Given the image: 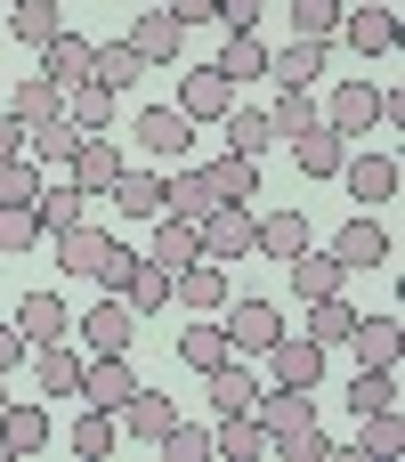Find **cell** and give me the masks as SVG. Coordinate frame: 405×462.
<instances>
[{"instance_id":"6da1fadb","label":"cell","mask_w":405,"mask_h":462,"mask_svg":"<svg viewBox=\"0 0 405 462\" xmlns=\"http://www.w3.org/2000/svg\"><path fill=\"white\" fill-rule=\"evenodd\" d=\"M219 333H227L235 357H268V341L284 333V317H276V300H219Z\"/></svg>"},{"instance_id":"7a4b0ae2","label":"cell","mask_w":405,"mask_h":462,"mask_svg":"<svg viewBox=\"0 0 405 462\" xmlns=\"http://www.w3.org/2000/svg\"><path fill=\"white\" fill-rule=\"evenodd\" d=\"M130 162H122V146L106 138V130H81V146H73V162H65V179L97 203V195H114V179H122Z\"/></svg>"},{"instance_id":"3957f363","label":"cell","mask_w":405,"mask_h":462,"mask_svg":"<svg viewBox=\"0 0 405 462\" xmlns=\"http://www.w3.org/2000/svg\"><path fill=\"white\" fill-rule=\"evenodd\" d=\"M252 227H260V219H252V203H211V211L195 219L203 260H219V268H227V260H244V252H252Z\"/></svg>"},{"instance_id":"277c9868","label":"cell","mask_w":405,"mask_h":462,"mask_svg":"<svg viewBox=\"0 0 405 462\" xmlns=\"http://www.w3.org/2000/svg\"><path fill=\"white\" fill-rule=\"evenodd\" d=\"M252 422L268 430V447L276 439H292V430H308L317 422V390H300V382H268L260 390V406H252Z\"/></svg>"},{"instance_id":"5b68a950","label":"cell","mask_w":405,"mask_h":462,"mask_svg":"<svg viewBox=\"0 0 405 462\" xmlns=\"http://www.w3.org/2000/svg\"><path fill=\"white\" fill-rule=\"evenodd\" d=\"M73 333L89 341V357H130V341H138V309L114 292V300H97V309H89Z\"/></svg>"},{"instance_id":"8992f818","label":"cell","mask_w":405,"mask_h":462,"mask_svg":"<svg viewBox=\"0 0 405 462\" xmlns=\"http://www.w3.org/2000/svg\"><path fill=\"white\" fill-rule=\"evenodd\" d=\"M227 106H235V81H227L219 65H187V73H179V114H187V122H219Z\"/></svg>"},{"instance_id":"52a82bcc","label":"cell","mask_w":405,"mask_h":462,"mask_svg":"<svg viewBox=\"0 0 405 462\" xmlns=\"http://www.w3.org/2000/svg\"><path fill=\"white\" fill-rule=\"evenodd\" d=\"M130 138H138V146H146L154 162H179V154L195 146V122H187L179 106H146V114L130 122Z\"/></svg>"},{"instance_id":"ba28073f","label":"cell","mask_w":405,"mask_h":462,"mask_svg":"<svg viewBox=\"0 0 405 462\" xmlns=\"http://www.w3.org/2000/svg\"><path fill=\"white\" fill-rule=\"evenodd\" d=\"M268 382H300V390H317V382H325V349H317L308 333H276V341H268Z\"/></svg>"},{"instance_id":"9c48e42d","label":"cell","mask_w":405,"mask_h":462,"mask_svg":"<svg viewBox=\"0 0 405 462\" xmlns=\"http://www.w3.org/2000/svg\"><path fill=\"white\" fill-rule=\"evenodd\" d=\"M122 41H130L146 65H179V41H187V24H179L170 8H138V24H130Z\"/></svg>"},{"instance_id":"30bf717a","label":"cell","mask_w":405,"mask_h":462,"mask_svg":"<svg viewBox=\"0 0 405 462\" xmlns=\"http://www.w3.org/2000/svg\"><path fill=\"white\" fill-rule=\"evenodd\" d=\"M325 122H333L341 138H373V122H382V89H373V81H341L333 106H325Z\"/></svg>"},{"instance_id":"8fae6325","label":"cell","mask_w":405,"mask_h":462,"mask_svg":"<svg viewBox=\"0 0 405 462\" xmlns=\"http://www.w3.org/2000/svg\"><path fill=\"white\" fill-rule=\"evenodd\" d=\"M292 146V162L308 171V179H341V162H349V138L333 130V122H308L300 138H284Z\"/></svg>"},{"instance_id":"7c38bea8","label":"cell","mask_w":405,"mask_h":462,"mask_svg":"<svg viewBox=\"0 0 405 462\" xmlns=\"http://www.w3.org/2000/svg\"><path fill=\"white\" fill-rule=\"evenodd\" d=\"M114 422H122L130 439H146V447H154V439H162V430L179 422V398H162V390H146V382H138V390H130V398L114 406Z\"/></svg>"},{"instance_id":"4fadbf2b","label":"cell","mask_w":405,"mask_h":462,"mask_svg":"<svg viewBox=\"0 0 405 462\" xmlns=\"http://www.w3.org/2000/svg\"><path fill=\"white\" fill-rule=\"evenodd\" d=\"M170 300H179V309H195V317H219V300H227V268H219V260L179 268V276H170Z\"/></svg>"},{"instance_id":"5bb4252c","label":"cell","mask_w":405,"mask_h":462,"mask_svg":"<svg viewBox=\"0 0 405 462\" xmlns=\"http://www.w3.org/2000/svg\"><path fill=\"white\" fill-rule=\"evenodd\" d=\"M24 357H32L41 398H73V390H81V349H65V341H32Z\"/></svg>"},{"instance_id":"9a60e30c","label":"cell","mask_w":405,"mask_h":462,"mask_svg":"<svg viewBox=\"0 0 405 462\" xmlns=\"http://www.w3.org/2000/svg\"><path fill=\"white\" fill-rule=\"evenodd\" d=\"M130 390H138L130 357H81V390H73V398H89V406H106V414H114Z\"/></svg>"},{"instance_id":"2e32d148","label":"cell","mask_w":405,"mask_h":462,"mask_svg":"<svg viewBox=\"0 0 405 462\" xmlns=\"http://www.w3.org/2000/svg\"><path fill=\"white\" fill-rule=\"evenodd\" d=\"M41 447H49V406L8 398L0 406V455H41Z\"/></svg>"},{"instance_id":"e0dca14e","label":"cell","mask_w":405,"mask_h":462,"mask_svg":"<svg viewBox=\"0 0 405 462\" xmlns=\"http://www.w3.org/2000/svg\"><path fill=\"white\" fill-rule=\"evenodd\" d=\"M341 41H349L357 57H390V49H398V8H349V16H341Z\"/></svg>"},{"instance_id":"ac0fdd59","label":"cell","mask_w":405,"mask_h":462,"mask_svg":"<svg viewBox=\"0 0 405 462\" xmlns=\"http://www.w3.org/2000/svg\"><path fill=\"white\" fill-rule=\"evenodd\" d=\"M146 260H154V268H170V276H179V268H195V260H203V236H195V219L162 211V219H154V252H146Z\"/></svg>"},{"instance_id":"d6986e66","label":"cell","mask_w":405,"mask_h":462,"mask_svg":"<svg viewBox=\"0 0 405 462\" xmlns=\"http://www.w3.org/2000/svg\"><path fill=\"white\" fill-rule=\"evenodd\" d=\"M333 260H341L349 276H357V268H382V260H390V227H382V219H349V227L333 236Z\"/></svg>"},{"instance_id":"ffe728a7","label":"cell","mask_w":405,"mask_h":462,"mask_svg":"<svg viewBox=\"0 0 405 462\" xmlns=\"http://www.w3.org/2000/svg\"><path fill=\"white\" fill-rule=\"evenodd\" d=\"M8 325H16V333H24V341H65V333H73V309H65V300H57V292H24V300H16V317H8Z\"/></svg>"},{"instance_id":"44dd1931","label":"cell","mask_w":405,"mask_h":462,"mask_svg":"<svg viewBox=\"0 0 405 462\" xmlns=\"http://www.w3.org/2000/svg\"><path fill=\"white\" fill-rule=\"evenodd\" d=\"M203 382H211V414H252V406H260V374H252L244 357H227V365H211Z\"/></svg>"},{"instance_id":"7402d4cb","label":"cell","mask_w":405,"mask_h":462,"mask_svg":"<svg viewBox=\"0 0 405 462\" xmlns=\"http://www.w3.org/2000/svg\"><path fill=\"white\" fill-rule=\"evenodd\" d=\"M317 73H325V41L268 49V81H276V89H317Z\"/></svg>"},{"instance_id":"603a6c76","label":"cell","mask_w":405,"mask_h":462,"mask_svg":"<svg viewBox=\"0 0 405 462\" xmlns=\"http://www.w3.org/2000/svg\"><path fill=\"white\" fill-rule=\"evenodd\" d=\"M341 179H349V195H357V203H390V195H398V162H390V154H373V146H365V154H349V162H341Z\"/></svg>"},{"instance_id":"cb8c5ba5","label":"cell","mask_w":405,"mask_h":462,"mask_svg":"<svg viewBox=\"0 0 405 462\" xmlns=\"http://www.w3.org/2000/svg\"><path fill=\"white\" fill-rule=\"evenodd\" d=\"M81 203H89V195H81L73 179H41V187H32V219H41L49 236H65V227H81Z\"/></svg>"},{"instance_id":"d4e9b609","label":"cell","mask_w":405,"mask_h":462,"mask_svg":"<svg viewBox=\"0 0 405 462\" xmlns=\"http://www.w3.org/2000/svg\"><path fill=\"white\" fill-rule=\"evenodd\" d=\"M284 268H292V292H300V300H325V292H349V268H341L333 252H292Z\"/></svg>"},{"instance_id":"484cf974","label":"cell","mask_w":405,"mask_h":462,"mask_svg":"<svg viewBox=\"0 0 405 462\" xmlns=\"http://www.w3.org/2000/svg\"><path fill=\"white\" fill-rule=\"evenodd\" d=\"M398 317H357V325H349V341H341V349H349V357H357V365H398Z\"/></svg>"},{"instance_id":"4316f807","label":"cell","mask_w":405,"mask_h":462,"mask_svg":"<svg viewBox=\"0 0 405 462\" xmlns=\"http://www.w3.org/2000/svg\"><path fill=\"white\" fill-rule=\"evenodd\" d=\"M89 49H97V41H81V32H57V41H41V73H49L57 89H73V81H89Z\"/></svg>"},{"instance_id":"83f0119b","label":"cell","mask_w":405,"mask_h":462,"mask_svg":"<svg viewBox=\"0 0 405 462\" xmlns=\"http://www.w3.org/2000/svg\"><path fill=\"white\" fill-rule=\"evenodd\" d=\"M0 106H8V114H16V122L32 130V122H57V114H65V89H57L49 73H32V81H16V89H8Z\"/></svg>"},{"instance_id":"f1b7e54d","label":"cell","mask_w":405,"mask_h":462,"mask_svg":"<svg viewBox=\"0 0 405 462\" xmlns=\"http://www.w3.org/2000/svg\"><path fill=\"white\" fill-rule=\"evenodd\" d=\"M203 179H211L219 203H260V162L252 154H219V162H203Z\"/></svg>"},{"instance_id":"f546056e","label":"cell","mask_w":405,"mask_h":462,"mask_svg":"<svg viewBox=\"0 0 405 462\" xmlns=\"http://www.w3.org/2000/svg\"><path fill=\"white\" fill-rule=\"evenodd\" d=\"M106 252H114V236H97L89 219L57 236V268H65V276H97V268H106Z\"/></svg>"},{"instance_id":"4dcf8cb0","label":"cell","mask_w":405,"mask_h":462,"mask_svg":"<svg viewBox=\"0 0 405 462\" xmlns=\"http://www.w3.org/2000/svg\"><path fill=\"white\" fill-rule=\"evenodd\" d=\"M138 73H146V57H138L130 41H97V49H89V81H97V89H130Z\"/></svg>"},{"instance_id":"1f68e13d","label":"cell","mask_w":405,"mask_h":462,"mask_svg":"<svg viewBox=\"0 0 405 462\" xmlns=\"http://www.w3.org/2000/svg\"><path fill=\"white\" fill-rule=\"evenodd\" d=\"M73 146H81V130H73L65 114H57V122H32V130H24V154H32L41 171H65V162H73Z\"/></svg>"},{"instance_id":"d6a6232c","label":"cell","mask_w":405,"mask_h":462,"mask_svg":"<svg viewBox=\"0 0 405 462\" xmlns=\"http://www.w3.org/2000/svg\"><path fill=\"white\" fill-rule=\"evenodd\" d=\"M252 252H268V260H292V252H308V219H300V211H268V219L252 227Z\"/></svg>"},{"instance_id":"836d02e7","label":"cell","mask_w":405,"mask_h":462,"mask_svg":"<svg viewBox=\"0 0 405 462\" xmlns=\"http://www.w3.org/2000/svg\"><path fill=\"white\" fill-rule=\"evenodd\" d=\"M211 65L244 89V81H260V73H268V41H260V32H227V49H219Z\"/></svg>"},{"instance_id":"e575fe53","label":"cell","mask_w":405,"mask_h":462,"mask_svg":"<svg viewBox=\"0 0 405 462\" xmlns=\"http://www.w3.org/2000/svg\"><path fill=\"white\" fill-rule=\"evenodd\" d=\"M114 211L122 219H162V179L154 171H122L114 179Z\"/></svg>"},{"instance_id":"d590c367","label":"cell","mask_w":405,"mask_h":462,"mask_svg":"<svg viewBox=\"0 0 405 462\" xmlns=\"http://www.w3.org/2000/svg\"><path fill=\"white\" fill-rule=\"evenodd\" d=\"M211 203H219V195H211V179H203V171H187V162H179V171L162 179V211H179V219H203Z\"/></svg>"},{"instance_id":"8d00e7d4","label":"cell","mask_w":405,"mask_h":462,"mask_svg":"<svg viewBox=\"0 0 405 462\" xmlns=\"http://www.w3.org/2000/svg\"><path fill=\"white\" fill-rule=\"evenodd\" d=\"M8 32L41 49V41H57V32H65V8H57V0H8Z\"/></svg>"},{"instance_id":"74e56055","label":"cell","mask_w":405,"mask_h":462,"mask_svg":"<svg viewBox=\"0 0 405 462\" xmlns=\"http://www.w3.org/2000/svg\"><path fill=\"white\" fill-rule=\"evenodd\" d=\"M211 455L252 462V455H268V430H260L252 414H219V430H211Z\"/></svg>"},{"instance_id":"f35d334b","label":"cell","mask_w":405,"mask_h":462,"mask_svg":"<svg viewBox=\"0 0 405 462\" xmlns=\"http://www.w3.org/2000/svg\"><path fill=\"white\" fill-rule=\"evenodd\" d=\"M122 300H130L138 317H154V309H170V268H154V260H138V268L122 276Z\"/></svg>"},{"instance_id":"ab89813d","label":"cell","mask_w":405,"mask_h":462,"mask_svg":"<svg viewBox=\"0 0 405 462\" xmlns=\"http://www.w3.org/2000/svg\"><path fill=\"white\" fill-rule=\"evenodd\" d=\"M349 325H357V309H349L341 292L308 300V341H317V349H341V341H349Z\"/></svg>"},{"instance_id":"60d3db41","label":"cell","mask_w":405,"mask_h":462,"mask_svg":"<svg viewBox=\"0 0 405 462\" xmlns=\"http://www.w3.org/2000/svg\"><path fill=\"white\" fill-rule=\"evenodd\" d=\"M179 357H187V365H195V374H211V365H227V357H235V349H227V333H219V325H211V317H195V325H187V333H179Z\"/></svg>"},{"instance_id":"b9f144b4","label":"cell","mask_w":405,"mask_h":462,"mask_svg":"<svg viewBox=\"0 0 405 462\" xmlns=\"http://www.w3.org/2000/svg\"><path fill=\"white\" fill-rule=\"evenodd\" d=\"M65 122H73V130H114V89H97V81H73V97H65Z\"/></svg>"},{"instance_id":"7bdbcfd3","label":"cell","mask_w":405,"mask_h":462,"mask_svg":"<svg viewBox=\"0 0 405 462\" xmlns=\"http://www.w3.org/2000/svg\"><path fill=\"white\" fill-rule=\"evenodd\" d=\"M219 122H227V154H252V162H260V154L276 146V130H268V114H244V106H227Z\"/></svg>"},{"instance_id":"ee69618b","label":"cell","mask_w":405,"mask_h":462,"mask_svg":"<svg viewBox=\"0 0 405 462\" xmlns=\"http://www.w3.org/2000/svg\"><path fill=\"white\" fill-rule=\"evenodd\" d=\"M341 16H349V0H292V32L300 41H333Z\"/></svg>"},{"instance_id":"f6af8a7d","label":"cell","mask_w":405,"mask_h":462,"mask_svg":"<svg viewBox=\"0 0 405 462\" xmlns=\"http://www.w3.org/2000/svg\"><path fill=\"white\" fill-rule=\"evenodd\" d=\"M357 422H365V430H357V447H365V455H398V447H405V414H398V406L357 414Z\"/></svg>"},{"instance_id":"bcb514c9","label":"cell","mask_w":405,"mask_h":462,"mask_svg":"<svg viewBox=\"0 0 405 462\" xmlns=\"http://www.w3.org/2000/svg\"><path fill=\"white\" fill-rule=\"evenodd\" d=\"M308 122H325V114H317V97H308V89H284V97H276V114H268V130H276V138H300V130H308Z\"/></svg>"},{"instance_id":"7dc6e473","label":"cell","mask_w":405,"mask_h":462,"mask_svg":"<svg viewBox=\"0 0 405 462\" xmlns=\"http://www.w3.org/2000/svg\"><path fill=\"white\" fill-rule=\"evenodd\" d=\"M32 244H41L32 203H0V252H32Z\"/></svg>"},{"instance_id":"c3c4849f","label":"cell","mask_w":405,"mask_h":462,"mask_svg":"<svg viewBox=\"0 0 405 462\" xmlns=\"http://www.w3.org/2000/svg\"><path fill=\"white\" fill-rule=\"evenodd\" d=\"M73 455H114V414H106V406H89V414H81V422H73Z\"/></svg>"},{"instance_id":"681fc988","label":"cell","mask_w":405,"mask_h":462,"mask_svg":"<svg viewBox=\"0 0 405 462\" xmlns=\"http://www.w3.org/2000/svg\"><path fill=\"white\" fill-rule=\"evenodd\" d=\"M154 447H162L170 462H203V455H211V430H195V422H170Z\"/></svg>"},{"instance_id":"f907efd6","label":"cell","mask_w":405,"mask_h":462,"mask_svg":"<svg viewBox=\"0 0 405 462\" xmlns=\"http://www.w3.org/2000/svg\"><path fill=\"white\" fill-rule=\"evenodd\" d=\"M32 187H41V162H32V154L0 162V203H32Z\"/></svg>"},{"instance_id":"816d5d0a","label":"cell","mask_w":405,"mask_h":462,"mask_svg":"<svg viewBox=\"0 0 405 462\" xmlns=\"http://www.w3.org/2000/svg\"><path fill=\"white\" fill-rule=\"evenodd\" d=\"M276 455H284V462H325V455H333V439H325V430L308 422V430H292V439H276Z\"/></svg>"},{"instance_id":"f5cc1de1","label":"cell","mask_w":405,"mask_h":462,"mask_svg":"<svg viewBox=\"0 0 405 462\" xmlns=\"http://www.w3.org/2000/svg\"><path fill=\"white\" fill-rule=\"evenodd\" d=\"M211 16H219L227 32H260V16H268V0H219Z\"/></svg>"},{"instance_id":"db71d44e","label":"cell","mask_w":405,"mask_h":462,"mask_svg":"<svg viewBox=\"0 0 405 462\" xmlns=\"http://www.w3.org/2000/svg\"><path fill=\"white\" fill-rule=\"evenodd\" d=\"M130 268H138V252H122V244H114V252H106V268H97V284H106V292H122V276H130Z\"/></svg>"},{"instance_id":"11a10c76","label":"cell","mask_w":405,"mask_h":462,"mask_svg":"<svg viewBox=\"0 0 405 462\" xmlns=\"http://www.w3.org/2000/svg\"><path fill=\"white\" fill-rule=\"evenodd\" d=\"M16 154H24V122L0 106V162H16Z\"/></svg>"},{"instance_id":"9f6ffc18","label":"cell","mask_w":405,"mask_h":462,"mask_svg":"<svg viewBox=\"0 0 405 462\" xmlns=\"http://www.w3.org/2000/svg\"><path fill=\"white\" fill-rule=\"evenodd\" d=\"M24 349H32V341H24L16 325H0V374H8V365H24Z\"/></svg>"},{"instance_id":"6f0895ef","label":"cell","mask_w":405,"mask_h":462,"mask_svg":"<svg viewBox=\"0 0 405 462\" xmlns=\"http://www.w3.org/2000/svg\"><path fill=\"white\" fill-rule=\"evenodd\" d=\"M162 8H170L179 24H211V8H219V0H162Z\"/></svg>"},{"instance_id":"680465c9","label":"cell","mask_w":405,"mask_h":462,"mask_svg":"<svg viewBox=\"0 0 405 462\" xmlns=\"http://www.w3.org/2000/svg\"><path fill=\"white\" fill-rule=\"evenodd\" d=\"M349 8H390V0H349Z\"/></svg>"},{"instance_id":"91938a15","label":"cell","mask_w":405,"mask_h":462,"mask_svg":"<svg viewBox=\"0 0 405 462\" xmlns=\"http://www.w3.org/2000/svg\"><path fill=\"white\" fill-rule=\"evenodd\" d=\"M0 406H8V390H0Z\"/></svg>"}]
</instances>
